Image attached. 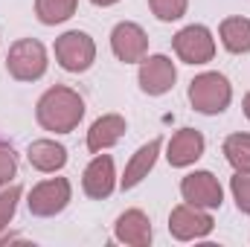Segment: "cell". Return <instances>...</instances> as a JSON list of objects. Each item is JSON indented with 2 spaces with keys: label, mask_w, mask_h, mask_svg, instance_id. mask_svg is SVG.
<instances>
[{
  "label": "cell",
  "mask_w": 250,
  "mask_h": 247,
  "mask_svg": "<svg viewBox=\"0 0 250 247\" xmlns=\"http://www.w3.org/2000/svg\"><path fill=\"white\" fill-rule=\"evenodd\" d=\"M35 120L44 131H53V134H70L76 131L79 123L84 120V99L67 87V84H56V87H47L35 105Z\"/></svg>",
  "instance_id": "1"
},
{
  "label": "cell",
  "mask_w": 250,
  "mask_h": 247,
  "mask_svg": "<svg viewBox=\"0 0 250 247\" xmlns=\"http://www.w3.org/2000/svg\"><path fill=\"white\" fill-rule=\"evenodd\" d=\"M189 105L204 114V117H215V114H224L233 102V84L224 73L218 70H207V73H198L192 82H189Z\"/></svg>",
  "instance_id": "2"
},
{
  "label": "cell",
  "mask_w": 250,
  "mask_h": 247,
  "mask_svg": "<svg viewBox=\"0 0 250 247\" xmlns=\"http://www.w3.org/2000/svg\"><path fill=\"white\" fill-rule=\"evenodd\" d=\"M50 67L47 47L38 38H21L9 47L6 56V70L15 82H38Z\"/></svg>",
  "instance_id": "3"
},
{
  "label": "cell",
  "mask_w": 250,
  "mask_h": 247,
  "mask_svg": "<svg viewBox=\"0 0 250 247\" xmlns=\"http://www.w3.org/2000/svg\"><path fill=\"white\" fill-rule=\"evenodd\" d=\"M56 62L67 73H84L96 62V41L84 29H67L53 44Z\"/></svg>",
  "instance_id": "4"
},
{
  "label": "cell",
  "mask_w": 250,
  "mask_h": 247,
  "mask_svg": "<svg viewBox=\"0 0 250 247\" xmlns=\"http://www.w3.org/2000/svg\"><path fill=\"white\" fill-rule=\"evenodd\" d=\"M172 50L184 64H192V67L209 64L215 59V38H212V32L204 23H189V26L175 32Z\"/></svg>",
  "instance_id": "5"
},
{
  "label": "cell",
  "mask_w": 250,
  "mask_h": 247,
  "mask_svg": "<svg viewBox=\"0 0 250 247\" xmlns=\"http://www.w3.org/2000/svg\"><path fill=\"white\" fill-rule=\"evenodd\" d=\"M70 198H73V186L67 178H47L29 189L26 206L35 218H53L67 209Z\"/></svg>",
  "instance_id": "6"
},
{
  "label": "cell",
  "mask_w": 250,
  "mask_h": 247,
  "mask_svg": "<svg viewBox=\"0 0 250 247\" xmlns=\"http://www.w3.org/2000/svg\"><path fill=\"white\" fill-rule=\"evenodd\" d=\"M215 230V218L209 215V209H201V206H192V204H178L172 212H169V233L178 239V242H198V239H207L209 233Z\"/></svg>",
  "instance_id": "7"
},
{
  "label": "cell",
  "mask_w": 250,
  "mask_h": 247,
  "mask_svg": "<svg viewBox=\"0 0 250 247\" xmlns=\"http://www.w3.org/2000/svg\"><path fill=\"white\" fill-rule=\"evenodd\" d=\"M137 82H140V90L146 96H163L175 87L178 82V67L169 56L157 53V56H146L140 62V70H137Z\"/></svg>",
  "instance_id": "8"
},
{
  "label": "cell",
  "mask_w": 250,
  "mask_h": 247,
  "mask_svg": "<svg viewBox=\"0 0 250 247\" xmlns=\"http://www.w3.org/2000/svg\"><path fill=\"white\" fill-rule=\"evenodd\" d=\"M181 195L184 201L201 209H221L224 204V189L218 184V178L207 169H195L181 181Z\"/></svg>",
  "instance_id": "9"
},
{
  "label": "cell",
  "mask_w": 250,
  "mask_h": 247,
  "mask_svg": "<svg viewBox=\"0 0 250 247\" xmlns=\"http://www.w3.org/2000/svg\"><path fill=\"white\" fill-rule=\"evenodd\" d=\"M111 53L123 64H140L148 56V35L140 23L120 21L111 29Z\"/></svg>",
  "instance_id": "10"
},
{
  "label": "cell",
  "mask_w": 250,
  "mask_h": 247,
  "mask_svg": "<svg viewBox=\"0 0 250 247\" xmlns=\"http://www.w3.org/2000/svg\"><path fill=\"white\" fill-rule=\"evenodd\" d=\"M117 166H114V157L111 154H93V160L84 166V172H82V189H84V195L87 198H93V201H105V198H111L114 195V189H117Z\"/></svg>",
  "instance_id": "11"
},
{
  "label": "cell",
  "mask_w": 250,
  "mask_h": 247,
  "mask_svg": "<svg viewBox=\"0 0 250 247\" xmlns=\"http://www.w3.org/2000/svg\"><path fill=\"white\" fill-rule=\"evenodd\" d=\"M204 148H207V140L201 131L195 128H181L172 134V140L166 143V160L172 169H187L192 163H198L204 157Z\"/></svg>",
  "instance_id": "12"
},
{
  "label": "cell",
  "mask_w": 250,
  "mask_h": 247,
  "mask_svg": "<svg viewBox=\"0 0 250 247\" xmlns=\"http://www.w3.org/2000/svg\"><path fill=\"white\" fill-rule=\"evenodd\" d=\"M160 148H163V140L160 137H154V140H148V143H143L134 154H131V160L125 163V172L123 178H120V189H134V186H140L146 178H148V172L154 169V163H157V157H160Z\"/></svg>",
  "instance_id": "13"
},
{
  "label": "cell",
  "mask_w": 250,
  "mask_h": 247,
  "mask_svg": "<svg viewBox=\"0 0 250 247\" xmlns=\"http://www.w3.org/2000/svg\"><path fill=\"white\" fill-rule=\"evenodd\" d=\"M114 239L128 247H148L154 239L151 218L143 209H125L114 224Z\"/></svg>",
  "instance_id": "14"
},
{
  "label": "cell",
  "mask_w": 250,
  "mask_h": 247,
  "mask_svg": "<svg viewBox=\"0 0 250 247\" xmlns=\"http://www.w3.org/2000/svg\"><path fill=\"white\" fill-rule=\"evenodd\" d=\"M125 131H128L125 117H120V114H102L96 123L90 125V131H87V151L99 154V151L114 148L125 137Z\"/></svg>",
  "instance_id": "15"
},
{
  "label": "cell",
  "mask_w": 250,
  "mask_h": 247,
  "mask_svg": "<svg viewBox=\"0 0 250 247\" xmlns=\"http://www.w3.org/2000/svg\"><path fill=\"white\" fill-rule=\"evenodd\" d=\"M26 160L32 169H38L44 175H56L67 166V148L56 140H35L26 148Z\"/></svg>",
  "instance_id": "16"
},
{
  "label": "cell",
  "mask_w": 250,
  "mask_h": 247,
  "mask_svg": "<svg viewBox=\"0 0 250 247\" xmlns=\"http://www.w3.org/2000/svg\"><path fill=\"white\" fill-rule=\"evenodd\" d=\"M218 38H221L224 50L233 53V56L250 53V18H242V15L224 18L221 26H218Z\"/></svg>",
  "instance_id": "17"
},
{
  "label": "cell",
  "mask_w": 250,
  "mask_h": 247,
  "mask_svg": "<svg viewBox=\"0 0 250 247\" xmlns=\"http://www.w3.org/2000/svg\"><path fill=\"white\" fill-rule=\"evenodd\" d=\"M79 9V0H35V18L44 26H59L70 21Z\"/></svg>",
  "instance_id": "18"
},
{
  "label": "cell",
  "mask_w": 250,
  "mask_h": 247,
  "mask_svg": "<svg viewBox=\"0 0 250 247\" xmlns=\"http://www.w3.org/2000/svg\"><path fill=\"white\" fill-rule=\"evenodd\" d=\"M221 151H224V160L236 172H250V134H230Z\"/></svg>",
  "instance_id": "19"
},
{
  "label": "cell",
  "mask_w": 250,
  "mask_h": 247,
  "mask_svg": "<svg viewBox=\"0 0 250 247\" xmlns=\"http://www.w3.org/2000/svg\"><path fill=\"white\" fill-rule=\"evenodd\" d=\"M148 9L157 21L163 23H172V21H181L189 9V0H148Z\"/></svg>",
  "instance_id": "20"
},
{
  "label": "cell",
  "mask_w": 250,
  "mask_h": 247,
  "mask_svg": "<svg viewBox=\"0 0 250 247\" xmlns=\"http://www.w3.org/2000/svg\"><path fill=\"white\" fill-rule=\"evenodd\" d=\"M21 195H23V189H21L18 184L3 186V189H0V236H3V230L12 224V218H15V209H18V201H21Z\"/></svg>",
  "instance_id": "21"
},
{
  "label": "cell",
  "mask_w": 250,
  "mask_h": 247,
  "mask_svg": "<svg viewBox=\"0 0 250 247\" xmlns=\"http://www.w3.org/2000/svg\"><path fill=\"white\" fill-rule=\"evenodd\" d=\"M230 192H233V201H236L239 212L250 215V172H236L230 178Z\"/></svg>",
  "instance_id": "22"
},
{
  "label": "cell",
  "mask_w": 250,
  "mask_h": 247,
  "mask_svg": "<svg viewBox=\"0 0 250 247\" xmlns=\"http://www.w3.org/2000/svg\"><path fill=\"white\" fill-rule=\"evenodd\" d=\"M18 175V157L12 151V145L0 143V189L9 186V181Z\"/></svg>",
  "instance_id": "23"
},
{
  "label": "cell",
  "mask_w": 250,
  "mask_h": 247,
  "mask_svg": "<svg viewBox=\"0 0 250 247\" xmlns=\"http://www.w3.org/2000/svg\"><path fill=\"white\" fill-rule=\"evenodd\" d=\"M242 111H245V117L250 120V90L245 93V99H242Z\"/></svg>",
  "instance_id": "24"
},
{
  "label": "cell",
  "mask_w": 250,
  "mask_h": 247,
  "mask_svg": "<svg viewBox=\"0 0 250 247\" xmlns=\"http://www.w3.org/2000/svg\"><path fill=\"white\" fill-rule=\"evenodd\" d=\"M93 6H102V9H108V6H117L120 0H90Z\"/></svg>",
  "instance_id": "25"
}]
</instances>
